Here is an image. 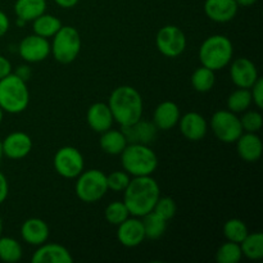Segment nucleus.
I'll return each mask as SVG.
<instances>
[{
    "mask_svg": "<svg viewBox=\"0 0 263 263\" xmlns=\"http://www.w3.org/2000/svg\"><path fill=\"white\" fill-rule=\"evenodd\" d=\"M159 197L161 187L152 176L133 177L123 190V202L134 217L141 218L152 212Z\"/></svg>",
    "mask_w": 263,
    "mask_h": 263,
    "instance_id": "1",
    "label": "nucleus"
},
{
    "mask_svg": "<svg viewBox=\"0 0 263 263\" xmlns=\"http://www.w3.org/2000/svg\"><path fill=\"white\" fill-rule=\"evenodd\" d=\"M108 105L110 108L115 122L128 126L143 118L144 103L140 92L130 85L116 87L110 94Z\"/></svg>",
    "mask_w": 263,
    "mask_h": 263,
    "instance_id": "2",
    "label": "nucleus"
},
{
    "mask_svg": "<svg viewBox=\"0 0 263 263\" xmlns=\"http://www.w3.org/2000/svg\"><path fill=\"white\" fill-rule=\"evenodd\" d=\"M121 156L123 170L130 176H152L158 167V157L145 144H127Z\"/></svg>",
    "mask_w": 263,
    "mask_h": 263,
    "instance_id": "3",
    "label": "nucleus"
},
{
    "mask_svg": "<svg viewBox=\"0 0 263 263\" xmlns=\"http://www.w3.org/2000/svg\"><path fill=\"white\" fill-rule=\"evenodd\" d=\"M30 91L27 82L15 73H9L0 80V108L4 113L18 115L27 109Z\"/></svg>",
    "mask_w": 263,
    "mask_h": 263,
    "instance_id": "4",
    "label": "nucleus"
},
{
    "mask_svg": "<svg viewBox=\"0 0 263 263\" xmlns=\"http://www.w3.org/2000/svg\"><path fill=\"white\" fill-rule=\"evenodd\" d=\"M233 41L225 35L210 36L199 48V61L202 66L215 72L229 66L233 61Z\"/></svg>",
    "mask_w": 263,
    "mask_h": 263,
    "instance_id": "5",
    "label": "nucleus"
},
{
    "mask_svg": "<svg viewBox=\"0 0 263 263\" xmlns=\"http://www.w3.org/2000/svg\"><path fill=\"white\" fill-rule=\"evenodd\" d=\"M81 51V36L72 26H62L58 32L53 36L50 43V54L54 59L62 64L74 62Z\"/></svg>",
    "mask_w": 263,
    "mask_h": 263,
    "instance_id": "6",
    "label": "nucleus"
},
{
    "mask_svg": "<svg viewBox=\"0 0 263 263\" xmlns=\"http://www.w3.org/2000/svg\"><path fill=\"white\" fill-rule=\"evenodd\" d=\"M76 179L74 192L84 203L99 202L107 194V175L103 171L95 168L87 170L82 171Z\"/></svg>",
    "mask_w": 263,
    "mask_h": 263,
    "instance_id": "7",
    "label": "nucleus"
},
{
    "mask_svg": "<svg viewBox=\"0 0 263 263\" xmlns=\"http://www.w3.org/2000/svg\"><path fill=\"white\" fill-rule=\"evenodd\" d=\"M211 127L213 134L220 141L225 144H233L244 133L240 118L229 109H220L213 113L211 118Z\"/></svg>",
    "mask_w": 263,
    "mask_h": 263,
    "instance_id": "8",
    "label": "nucleus"
},
{
    "mask_svg": "<svg viewBox=\"0 0 263 263\" xmlns=\"http://www.w3.org/2000/svg\"><path fill=\"white\" fill-rule=\"evenodd\" d=\"M53 166L57 174L64 179H76L85 168V159L81 152L74 146H62L53 158Z\"/></svg>",
    "mask_w": 263,
    "mask_h": 263,
    "instance_id": "9",
    "label": "nucleus"
},
{
    "mask_svg": "<svg viewBox=\"0 0 263 263\" xmlns=\"http://www.w3.org/2000/svg\"><path fill=\"white\" fill-rule=\"evenodd\" d=\"M156 46L162 55L176 58L186 49V36L177 26H163L156 35Z\"/></svg>",
    "mask_w": 263,
    "mask_h": 263,
    "instance_id": "10",
    "label": "nucleus"
},
{
    "mask_svg": "<svg viewBox=\"0 0 263 263\" xmlns=\"http://www.w3.org/2000/svg\"><path fill=\"white\" fill-rule=\"evenodd\" d=\"M17 50L21 58L27 63H39L50 55V43L48 39L32 33L22 39Z\"/></svg>",
    "mask_w": 263,
    "mask_h": 263,
    "instance_id": "11",
    "label": "nucleus"
},
{
    "mask_svg": "<svg viewBox=\"0 0 263 263\" xmlns=\"http://www.w3.org/2000/svg\"><path fill=\"white\" fill-rule=\"evenodd\" d=\"M230 77L236 87L251 89L258 80V69L249 58H238L230 62Z\"/></svg>",
    "mask_w": 263,
    "mask_h": 263,
    "instance_id": "12",
    "label": "nucleus"
},
{
    "mask_svg": "<svg viewBox=\"0 0 263 263\" xmlns=\"http://www.w3.org/2000/svg\"><path fill=\"white\" fill-rule=\"evenodd\" d=\"M3 156L9 159H22L32 151V139L23 131H15L9 134L2 140Z\"/></svg>",
    "mask_w": 263,
    "mask_h": 263,
    "instance_id": "13",
    "label": "nucleus"
},
{
    "mask_svg": "<svg viewBox=\"0 0 263 263\" xmlns=\"http://www.w3.org/2000/svg\"><path fill=\"white\" fill-rule=\"evenodd\" d=\"M117 228L118 241L126 248H136L146 239L140 217H128Z\"/></svg>",
    "mask_w": 263,
    "mask_h": 263,
    "instance_id": "14",
    "label": "nucleus"
},
{
    "mask_svg": "<svg viewBox=\"0 0 263 263\" xmlns=\"http://www.w3.org/2000/svg\"><path fill=\"white\" fill-rule=\"evenodd\" d=\"M179 127L182 136L190 141H199L207 135V120L198 112H187L179 120Z\"/></svg>",
    "mask_w": 263,
    "mask_h": 263,
    "instance_id": "15",
    "label": "nucleus"
},
{
    "mask_svg": "<svg viewBox=\"0 0 263 263\" xmlns=\"http://www.w3.org/2000/svg\"><path fill=\"white\" fill-rule=\"evenodd\" d=\"M121 130L127 140V144H145V145L153 143L158 133V128L154 126L153 122H149L143 118L136 121L133 125L122 126Z\"/></svg>",
    "mask_w": 263,
    "mask_h": 263,
    "instance_id": "16",
    "label": "nucleus"
},
{
    "mask_svg": "<svg viewBox=\"0 0 263 263\" xmlns=\"http://www.w3.org/2000/svg\"><path fill=\"white\" fill-rule=\"evenodd\" d=\"M32 263H72L73 257L66 247L57 243H44L31 257Z\"/></svg>",
    "mask_w": 263,
    "mask_h": 263,
    "instance_id": "17",
    "label": "nucleus"
},
{
    "mask_svg": "<svg viewBox=\"0 0 263 263\" xmlns=\"http://www.w3.org/2000/svg\"><path fill=\"white\" fill-rule=\"evenodd\" d=\"M236 143L238 156L247 163H256L262 157L263 144L257 133H243Z\"/></svg>",
    "mask_w": 263,
    "mask_h": 263,
    "instance_id": "18",
    "label": "nucleus"
},
{
    "mask_svg": "<svg viewBox=\"0 0 263 263\" xmlns=\"http://www.w3.org/2000/svg\"><path fill=\"white\" fill-rule=\"evenodd\" d=\"M50 235L48 223L37 217H31L26 220L21 226V236L28 246L39 247L46 243Z\"/></svg>",
    "mask_w": 263,
    "mask_h": 263,
    "instance_id": "19",
    "label": "nucleus"
},
{
    "mask_svg": "<svg viewBox=\"0 0 263 263\" xmlns=\"http://www.w3.org/2000/svg\"><path fill=\"white\" fill-rule=\"evenodd\" d=\"M238 4L235 0H205L204 13L211 21L217 23H228L238 14Z\"/></svg>",
    "mask_w": 263,
    "mask_h": 263,
    "instance_id": "20",
    "label": "nucleus"
},
{
    "mask_svg": "<svg viewBox=\"0 0 263 263\" xmlns=\"http://www.w3.org/2000/svg\"><path fill=\"white\" fill-rule=\"evenodd\" d=\"M86 121L92 131L102 134L112 128L115 118H113L110 108L107 103L98 102L90 105L89 109H87Z\"/></svg>",
    "mask_w": 263,
    "mask_h": 263,
    "instance_id": "21",
    "label": "nucleus"
},
{
    "mask_svg": "<svg viewBox=\"0 0 263 263\" xmlns=\"http://www.w3.org/2000/svg\"><path fill=\"white\" fill-rule=\"evenodd\" d=\"M180 117H181V112H180L179 105L176 103L166 100L157 105L154 109L153 123L158 130L167 131L174 128L179 123Z\"/></svg>",
    "mask_w": 263,
    "mask_h": 263,
    "instance_id": "22",
    "label": "nucleus"
},
{
    "mask_svg": "<svg viewBox=\"0 0 263 263\" xmlns=\"http://www.w3.org/2000/svg\"><path fill=\"white\" fill-rule=\"evenodd\" d=\"M99 145L105 154L120 156L123 149L126 148V145H127V140H126L122 130H112V128H109V130L102 133Z\"/></svg>",
    "mask_w": 263,
    "mask_h": 263,
    "instance_id": "23",
    "label": "nucleus"
},
{
    "mask_svg": "<svg viewBox=\"0 0 263 263\" xmlns=\"http://www.w3.org/2000/svg\"><path fill=\"white\" fill-rule=\"evenodd\" d=\"M45 10L46 0H17L14 3L15 15L26 22H32Z\"/></svg>",
    "mask_w": 263,
    "mask_h": 263,
    "instance_id": "24",
    "label": "nucleus"
},
{
    "mask_svg": "<svg viewBox=\"0 0 263 263\" xmlns=\"http://www.w3.org/2000/svg\"><path fill=\"white\" fill-rule=\"evenodd\" d=\"M62 26L63 25H62L61 20H58L55 15L48 14V13H43L36 20L32 21L33 33L45 39L53 37Z\"/></svg>",
    "mask_w": 263,
    "mask_h": 263,
    "instance_id": "25",
    "label": "nucleus"
},
{
    "mask_svg": "<svg viewBox=\"0 0 263 263\" xmlns=\"http://www.w3.org/2000/svg\"><path fill=\"white\" fill-rule=\"evenodd\" d=\"M141 222H143L144 231H145V238L151 239V240L159 239L164 235L167 230V221L163 220L157 213H154L153 211L143 216Z\"/></svg>",
    "mask_w": 263,
    "mask_h": 263,
    "instance_id": "26",
    "label": "nucleus"
},
{
    "mask_svg": "<svg viewBox=\"0 0 263 263\" xmlns=\"http://www.w3.org/2000/svg\"><path fill=\"white\" fill-rule=\"evenodd\" d=\"M241 253L251 261H259L263 258V234H248L240 243Z\"/></svg>",
    "mask_w": 263,
    "mask_h": 263,
    "instance_id": "27",
    "label": "nucleus"
},
{
    "mask_svg": "<svg viewBox=\"0 0 263 263\" xmlns=\"http://www.w3.org/2000/svg\"><path fill=\"white\" fill-rule=\"evenodd\" d=\"M23 249L18 240L10 236H0V259L7 263H15L22 259Z\"/></svg>",
    "mask_w": 263,
    "mask_h": 263,
    "instance_id": "28",
    "label": "nucleus"
},
{
    "mask_svg": "<svg viewBox=\"0 0 263 263\" xmlns=\"http://www.w3.org/2000/svg\"><path fill=\"white\" fill-rule=\"evenodd\" d=\"M216 82L215 71L207 68L204 66H200L195 69L192 74V85L195 91L198 92H208L213 89Z\"/></svg>",
    "mask_w": 263,
    "mask_h": 263,
    "instance_id": "29",
    "label": "nucleus"
},
{
    "mask_svg": "<svg viewBox=\"0 0 263 263\" xmlns=\"http://www.w3.org/2000/svg\"><path fill=\"white\" fill-rule=\"evenodd\" d=\"M253 103L252 100L251 89H241L238 87L235 91L231 92L228 98V109L233 113H243L249 109Z\"/></svg>",
    "mask_w": 263,
    "mask_h": 263,
    "instance_id": "30",
    "label": "nucleus"
},
{
    "mask_svg": "<svg viewBox=\"0 0 263 263\" xmlns=\"http://www.w3.org/2000/svg\"><path fill=\"white\" fill-rule=\"evenodd\" d=\"M248 234V226L240 218H230L223 225V235L229 241L240 244Z\"/></svg>",
    "mask_w": 263,
    "mask_h": 263,
    "instance_id": "31",
    "label": "nucleus"
},
{
    "mask_svg": "<svg viewBox=\"0 0 263 263\" xmlns=\"http://www.w3.org/2000/svg\"><path fill=\"white\" fill-rule=\"evenodd\" d=\"M243 258L240 244L234 241H226L218 247L216 252V261L218 263H239Z\"/></svg>",
    "mask_w": 263,
    "mask_h": 263,
    "instance_id": "32",
    "label": "nucleus"
},
{
    "mask_svg": "<svg viewBox=\"0 0 263 263\" xmlns=\"http://www.w3.org/2000/svg\"><path fill=\"white\" fill-rule=\"evenodd\" d=\"M104 217L107 222L110 225L118 226L122 223L123 221L127 220L130 217V212H128L127 207H126L125 202H120V200H115V202L109 203L104 210Z\"/></svg>",
    "mask_w": 263,
    "mask_h": 263,
    "instance_id": "33",
    "label": "nucleus"
},
{
    "mask_svg": "<svg viewBox=\"0 0 263 263\" xmlns=\"http://www.w3.org/2000/svg\"><path fill=\"white\" fill-rule=\"evenodd\" d=\"M153 212L161 216L163 220H166L168 222L170 220H172L175 217V215L177 212L176 202L171 197H159L156 204H154Z\"/></svg>",
    "mask_w": 263,
    "mask_h": 263,
    "instance_id": "34",
    "label": "nucleus"
},
{
    "mask_svg": "<svg viewBox=\"0 0 263 263\" xmlns=\"http://www.w3.org/2000/svg\"><path fill=\"white\" fill-rule=\"evenodd\" d=\"M241 127L244 133H258L263 126V117L259 110H249L243 112L240 118Z\"/></svg>",
    "mask_w": 263,
    "mask_h": 263,
    "instance_id": "35",
    "label": "nucleus"
},
{
    "mask_svg": "<svg viewBox=\"0 0 263 263\" xmlns=\"http://www.w3.org/2000/svg\"><path fill=\"white\" fill-rule=\"evenodd\" d=\"M131 176L127 172L123 171H113L109 175H107V186L108 190H112L115 193L123 192L127 187L130 182Z\"/></svg>",
    "mask_w": 263,
    "mask_h": 263,
    "instance_id": "36",
    "label": "nucleus"
},
{
    "mask_svg": "<svg viewBox=\"0 0 263 263\" xmlns=\"http://www.w3.org/2000/svg\"><path fill=\"white\" fill-rule=\"evenodd\" d=\"M251 94H252V100L256 104V107L258 109L263 108V80L261 77H258L256 82L253 84V86L251 87Z\"/></svg>",
    "mask_w": 263,
    "mask_h": 263,
    "instance_id": "37",
    "label": "nucleus"
},
{
    "mask_svg": "<svg viewBox=\"0 0 263 263\" xmlns=\"http://www.w3.org/2000/svg\"><path fill=\"white\" fill-rule=\"evenodd\" d=\"M8 194H9V182L7 176L0 171V205L7 200Z\"/></svg>",
    "mask_w": 263,
    "mask_h": 263,
    "instance_id": "38",
    "label": "nucleus"
},
{
    "mask_svg": "<svg viewBox=\"0 0 263 263\" xmlns=\"http://www.w3.org/2000/svg\"><path fill=\"white\" fill-rule=\"evenodd\" d=\"M12 73V63L8 58L0 54V80Z\"/></svg>",
    "mask_w": 263,
    "mask_h": 263,
    "instance_id": "39",
    "label": "nucleus"
},
{
    "mask_svg": "<svg viewBox=\"0 0 263 263\" xmlns=\"http://www.w3.org/2000/svg\"><path fill=\"white\" fill-rule=\"evenodd\" d=\"M14 73L26 82H27L28 80L31 79V76H32V71H31V68L27 66V64H22V66L18 67L17 71H15Z\"/></svg>",
    "mask_w": 263,
    "mask_h": 263,
    "instance_id": "40",
    "label": "nucleus"
},
{
    "mask_svg": "<svg viewBox=\"0 0 263 263\" xmlns=\"http://www.w3.org/2000/svg\"><path fill=\"white\" fill-rule=\"evenodd\" d=\"M9 27H10L9 18H8V15L5 14L3 10H0V37H3V36L9 31Z\"/></svg>",
    "mask_w": 263,
    "mask_h": 263,
    "instance_id": "41",
    "label": "nucleus"
},
{
    "mask_svg": "<svg viewBox=\"0 0 263 263\" xmlns=\"http://www.w3.org/2000/svg\"><path fill=\"white\" fill-rule=\"evenodd\" d=\"M79 2L80 0H54V3L63 9H71V8L76 7Z\"/></svg>",
    "mask_w": 263,
    "mask_h": 263,
    "instance_id": "42",
    "label": "nucleus"
},
{
    "mask_svg": "<svg viewBox=\"0 0 263 263\" xmlns=\"http://www.w3.org/2000/svg\"><path fill=\"white\" fill-rule=\"evenodd\" d=\"M238 7H252V5L256 4L258 0H235Z\"/></svg>",
    "mask_w": 263,
    "mask_h": 263,
    "instance_id": "43",
    "label": "nucleus"
},
{
    "mask_svg": "<svg viewBox=\"0 0 263 263\" xmlns=\"http://www.w3.org/2000/svg\"><path fill=\"white\" fill-rule=\"evenodd\" d=\"M15 23H17L18 27H23V26H25L27 22H26V21H23V20H21V18H17Z\"/></svg>",
    "mask_w": 263,
    "mask_h": 263,
    "instance_id": "44",
    "label": "nucleus"
},
{
    "mask_svg": "<svg viewBox=\"0 0 263 263\" xmlns=\"http://www.w3.org/2000/svg\"><path fill=\"white\" fill-rule=\"evenodd\" d=\"M3 235V218L2 216H0V236Z\"/></svg>",
    "mask_w": 263,
    "mask_h": 263,
    "instance_id": "45",
    "label": "nucleus"
},
{
    "mask_svg": "<svg viewBox=\"0 0 263 263\" xmlns=\"http://www.w3.org/2000/svg\"><path fill=\"white\" fill-rule=\"evenodd\" d=\"M3 118H4V112H3V109L0 108V123L3 122Z\"/></svg>",
    "mask_w": 263,
    "mask_h": 263,
    "instance_id": "46",
    "label": "nucleus"
},
{
    "mask_svg": "<svg viewBox=\"0 0 263 263\" xmlns=\"http://www.w3.org/2000/svg\"><path fill=\"white\" fill-rule=\"evenodd\" d=\"M3 151H2V140H0V161H2V158H3Z\"/></svg>",
    "mask_w": 263,
    "mask_h": 263,
    "instance_id": "47",
    "label": "nucleus"
}]
</instances>
